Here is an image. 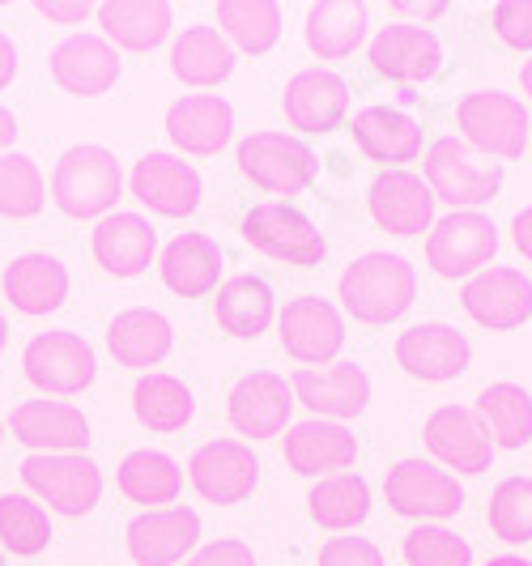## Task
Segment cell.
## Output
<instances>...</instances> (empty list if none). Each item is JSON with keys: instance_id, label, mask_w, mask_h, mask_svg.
Here are the masks:
<instances>
[{"instance_id": "6da1fadb", "label": "cell", "mask_w": 532, "mask_h": 566, "mask_svg": "<svg viewBox=\"0 0 532 566\" xmlns=\"http://www.w3.org/2000/svg\"><path fill=\"white\" fill-rule=\"evenodd\" d=\"M414 264L396 252H366L341 273V303L363 324H393L414 303Z\"/></svg>"}, {"instance_id": "7a4b0ae2", "label": "cell", "mask_w": 532, "mask_h": 566, "mask_svg": "<svg viewBox=\"0 0 532 566\" xmlns=\"http://www.w3.org/2000/svg\"><path fill=\"white\" fill-rule=\"evenodd\" d=\"M124 192V170L112 149L103 145H73L64 149L52 175V197L69 218H98Z\"/></svg>"}, {"instance_id": "3957f363", "label": "cell", "mask_w": 532, "mask_h": 566, "mask_svg": "<svg viewBox=\"0 0 532 566\" xmlns=\"http://www.w3.org/2000/svg\"><path fill=\"white\" fill-rule=\"evenodd\" d=\"M456 119L465 128V142L490 158H520L532 137V119L524 112V103L515 94H503V90L465 94L456 107Z\"/></svg>"}, {"instance_id": "277c9868", "label": "cell", "mask_w": 532, "mask_h": 566, "mask_svg": "<svg viewBox=\"0 0 532 566\" xmlns=\"http://www.w3.org/2000/svg\"><path fill=\"white\" fill-rule=\"evenodd\" d=\"M426 188L451 209H477L503 188V163H477L473 149L456 137H444L426 149Z\"/></svg>"}, {"instance_id": "5b68a950", "label": "cell", "mask_w": 532, "mask_h": 566, "mask_svg": "<svg viewBox=\"0 0 532 566\" xmlns=\"http://www.w3.org/2000/svg\"><path fill=\"white\" fill-rule=\"evenodd\" d=\"M243 239L252 243L255 252L285 260V264H320L328 243H324V230H315L303 209L285 205V200H260L243 213Z\"/></svg>"}, {"instance_id": "8992f818", "label": "cell", "mask_w": 532, "mask_h": 566, "mask_svg": "<svg viewBox=\"0 0 532 566\" xmlns=\"http://www.w3.org/2000/svg\"><path fill=\"white\" fill-rule=\"evenodd\" d=\"M22 482L60 515H85L103 494V473L85 452H30L22 460Z\"/></svg>"}, {"instance_id": "52a82bcc", "label": "cell", "mask_w": 532, "mask_h": 566, "mask_svg": "<svg viewBox=\"0 0 532 566\" xmlns=\"http://www.w3.org/2000/svg\"><path fill=\"white\" fill-rule=\"evenodd\" d=\"M499 252V230L477 209H451L439 218L426 239V260L439 277H469L481 273Z\"/></svg>"}, {"instance_id": "ba28073f", "label": "cell", "mask_w": 532, "mask_h": 566, "mask_svg": "<svg viewBox=\"0 0 532 566\" xmlns=\"http://www.w3.org/2000/svg\"><path fill=\"white\" fill-rule=\"evenodd\" d=\"M239 170L252 179L255 188L273 192V197H294L315 184V154L311 145L285 133H252L248 142H239Z\"/></svg>"}, {"instance_id": "9c48e42d", "label": "cell", "mask_w": 532, "mask_h": 566, "mask_svg": "<svg viewBox=\"0 0 532 566\" xmlns=\"http://www.w3.org/2000/svg\"><path fill=\"white\" fill-rule=\"evenodd\" d=\"M22 367H27V379L43 392H56V397H73L90 388L94 379V345L69 328H56V333H39V337L27 340L22 349Z\"/></svg>"}, {"instance_id": "30bf717a", "label": "cell", "mask_w": 532, "mask_h": 566, "mask_svg": "<svg viewBox=\"0 0 532 566\" xmlns=\"http://www.w3.org/2000/svg\"><path fill=\"white\" fill-rule=\"evenodd\" d=\"M384 494L393 503L396 515L409 520H448L465 507V490L448 469L430 464V460H400L388 469Z\"/></svg>"}, {"instance_id": "8fae6325", "label": "cell", "mask_w": 532, "mask_h": 566, "mask_svg": "<svg viewBox=\"0 0 532 566\" xmlns=\"http://www.w3.org/2000/svg\"><path fill=\"white\" fill-rule=\"evenodd\" d=\"M188 478H192L200 499H209V503H243L255 490L260 460L239 439H213V443L192 452Z\"/></svg>"}, {"instance_id": "7c38bea8", "label": "cell", "mask_w": 532, "mask_h": 566, "mask_svg": "<svg viewBox=\"0 0 532 566\" xmlns=\"http://www.w3.org/2000/svg\"><path fill=\"white\" fill-rule=\"evenodd\" d=\"M366 56H371V64H375L384 77L418 85V82H430V77L439 73V64H444V43L426 27H418V22H388V27L371 39Z\"/></svg>"}, {"instance_id": "4fadbf2b", "label": "cell", "mask_w": 532, "mask_h": 566, "mask_svg": "<svg viewBox=\"0 0 532 566\" xmlns=\"http://www.w3.org/2000/svg\"><path fill=\"white\" fill-rule=\"evenodd\" d=\"M366 205H371V218L388 234H421L435 227V197L414 170H379L371 179Z\"/></svg>"}, {"instance_id": "5bb4252c", "label": "cell", "mask_w": 532, "mask_h": 566, "mask_svg": "<svg viewBox=\"0 0 532 566\" xmlns=\"http://www.w3.org/2000/svg\"><path fill=\"white\" fill-rule=\"evenodd\" d=\"M460 303L481 328L507 333V328H520L532 315V282L520 269H481L469 277Z\"/></svg>"}, {"instance_id": "9a60e30c", "label": "cell", "mask_w": 532, "mask_h": 566, "mask_svg": "<svg viewBox=\"0 0 532 566\" xmlns=\"http://www.w3.org/2000/svg\"><path fill=\"white\" fill-rule=\"evenodd\" d=\"M421 434H426V448L456 473H486L490 460H494V443H490L486 426L465 405H439L426 418Z\"/></svg>"}, {"instance_id": "2e32d148", "label": "cell", "mask_w": 532, "mask_h": 566, "mask_svg": "<svg viewBox=\"0 0 532 566\" xmlns=\"http://www.w3.org/2000/svg\"><path fill=\"white\" fill-rule=\"evenodd\" d=\"M469 358H473V345L451 324H414L396 337V363L418 379H430V384L465 375Z\"/></svg>"}, {"instance_id": "e0dca14e", "label": "cell", "mask_w": 532, "mask_h": 566, "mask_svg": "<svg viewBox=\"0 0 532 566\" xmlns=\"http://www.w3.org/2000/svg\"><path fill=\"white\" fill-rule=\"evenodd\" d=\"M9 430L18 443L48 455L85 452V443H90V422L69 400H27L9 413Z\"/></svg>"}, {"instance_id": "ac0fdd59", "label": "cell", "mask_w": 532, "mask_h": 566, "mask_svg": "<svg viewBox=\"0 0 532 566\" xmlns=\"http://www.w3.org/2000/svg\"><path fill=\"white\" fill-rule=\"evenodd\" d=\"M281 345L299 363H333L345 345V324L328 298L303 294L281 312Z\"/></svg>"}, {"instance_id": "d6986e66", "label": "cell", "mask_w": 532, "mask_h": 566, "mask_svg": "<svg viewBox=\"0 0 532 566\" xmlns=\"http://www.w3.org/2000/svg\"><path fill=\"white\" fill-rule=\"evenodd\" d=\"M133 197L163 218H188L200 205V175L192 163L154 149L133 167Z\"/></svg>"}, {"instance_id": "ffe728a7", "label": "cell", "mask_w": 532, "mask_h": 566, "mask_svg": "<svg viewBox=\"0 0 532 566\" xmlns=\"http://www.w3.org/2000/svg\"><path fill=\"white\" fill-rule=\"evenodd\" d=\"M197 537L200 515L192 507H154L128 524V554L137 566H175L184 563Z\"/></svg>"}, {"instance_id": "44dd1931", "label": "cell", "mask_w": 532, "mask_h": 566, "mask_svg": "<svg viewBox=\"0 0 532 566\" xmlns=\"http://www.w3.org/2000/svg\"><path fill=\"white\" fill-rule=\"evenodd\" d=\"M290 409H294V392L290 384L273 375V370H252L243 375L234 388H230V426L239 434H252V439H273L290 422Z\"/></svg>"}, {"instance_id": "7402d4cb", "label": "cell", "mask_w": 532, "mask_h": 566, "mask_svg": "<svg viewBox=\"0 0 532 566\" xmlns=\"http://www.w3.org/2000/svg\"><path fill=\"white\" fill-rule=\"evenodd\" d=\"M281 107H285V119L294 128H303V133H328L350 112V85H345L341 73L315 64V69H303V73H294L285 82Z\"/></svg>"}, {"instance_id": "603a6c76", "label": "cell", "mask_w": 532, "mask_h": 566, "mask_svg": "<svg viewBox=\"0 0 532 566\" xmlns=\"http://www.w3.org/2000/svg\"><path fill=\"white\" fill-rule=\"evenodd\" d=\"M290 392L307 405L315 418L341 422V418H358L371 400V379L354 363H336L328 370H299L290 379Z\"/></svg>"}, {"instance_id": "cb8c5ba5", "label": "cell", "mask_w": 532, "mask_h": 566, "mask_svg": "<svg viewBox=\"0 0 532 566\" xmlns=\"http://www.w3.org/2000/svg\"><path fill=\"white\" fill-rule=\"evenodd\" d=\"M52 77L69 94H82V98L107 94L119 77V52L103 34H69L52 52Z\"/></svg>"}, {"instance_id": "d4e9b609", "label": "cell", "mask_w": 532, "mask_h": 566, "mask_svg": "<svg viewBox=\"0 0 532 566\" xmlns=\"http://www.w3.org/2000/svg\"><path fill=\"white\" fill-rule=\"evenodd\" d=\"M354 460H358V439L341 422L307 418V422L290 426V434H285V464L303 478H320V473L336 478Z\"/></svg>"}, {"instance_id": "484cf974", "label": "cell", "mask_w": 532, "mask_h": 566, "mask_svg": "<svg viewBox=\"0 0 532 566\" xmlns=\"http://www.w3.org/2000/svg\"><path fill=\"white\" fill-rule=\"evenodd\" d=\"M234 133V112L218 94H188L167 107V137L184 154H218Z\"/></svg>"}, {"instance_id": "4316f807", "label": "cell", "mask_w": 532, "mask_h": 566, "mask_svg": "<svg viewBox=\"0 0 532 566\" xmlns=\"http://www.w3.org/2000/svg\"><path fill=\"white\" fill-rule=\"evenodd\" d=\"M158 252V234L140 213H107L94 227V255L115 277H137Z\"/></svg>"}, {"instance_id": "83f0119b", "label": "cell", "mask_w": 532, "mask_h": 566, "mask_svg": "<svg viewBox=\"0 0 532 566\" xmlns=\"http://www.w3.org/2000/svg\"><path fill=\"white\" fill-rule=\"evenodd\" d=\"M4 294L22 315H48L69 298V269L56 255L30 252L4 269Z\"/></svg>"}, {"instance_id": "f1b7e54d", "label": "cell", "mask_w": 532, "mask_h": 566, "mask_svg": "<svg viewBox=\"0 0 532 566\" xmlns=\"http://www.w3.org/2000/svg\"><path fill=\"white\" fill-rule=\"evenodd\" d=\"M158 273L179 298H200L222 277V248L209 234H179L163 248Z\"/></svg>"}, {"instance_id": "f546056e", "label": "cell", "mask_w": 532, "mask_h": 566, "mask_svg": "<svg viewBox=\"0 0 532 566\" xmlns=\"http://www.w3.org/2000/svg\"><path fill=\"white\" fill-rule=\"evenodd\" d=\"M354 142L366 158L375 163H414L421 154V128L418 119L400 112V107H363L350 124Z\"/></svg>"}, {"instance_id": "4dcf8cb0", "label": "cell", "mask_w": 532, "mask_h": 566, "mask_svg": "<svg viewBox=\"0 0 532 566\" xmlns=\"http://www.w3.org/2000/svg\"><path fill=\"white\" fill-rule=\"evenodd\" d=\"M170 340H175L170 319L163 312H149V307L119 312L107 328V345H112L119 367H158L170 354Z\"/></svg>"}, {"instance_id": "1f68e13d", "label": "cell", "mask_w": 532, "mask_h": 566, "mask_svg": "<svg viewBox=\"0 0 532 566\" xmlns=\"http://www.w3.org/2000/svg\"><path fill=\"white\" fill-rule=\"evenodd\" d=\"M112 48L149 52L170 34V4L163 0H107L94 9Z\"/></svg>"}, {"instance_id": "d6a6232c", "label": "cell", "mask_w": 532, "mask_h": 566, "mask_svg": "<svg viewBox=\"0 0 532 566\" xmlns=\"http://www.w3.org/2000/svg\"><path fill=\"white\" fill-rule=\"evenodd\" d=\"M213 315L222 324V333L230 337H260L273 319V290L264 277L255 273H239V277H226L218 285V303Z\"/></svg>"}, {"instance_id": "836d02e7", "label": "cell", "mask_w": 532, "mask_h": 566, "mask_svg": "<svg viewBox=\"0 0 532 566\" xmlns=\"http://www.w3.org/2000/svg\"><path fill=\"white\" fill-rule=\"evenodd\" d=\"M234 52L213 27H188L170 48V73L184 85H218L230 77Z\"/></svg>"}, {"instance_id": "e575fe53", "label": "cell", "mask_w": 532, "mask_h": 566, "mask_svg": "<svg viewBox=\"0 0 532 566\" xmlns=\"http://www.w3.org/2000/svg\"><path fill=\"white\" fill-rule=\"evenodd\" d=\"M366 39V4L354 0H320L307 9V48L320 60L350 56Z\"/></svg>"}, {"instance_id": "d590c367", "label": "cell", "mask_w": 532, "mask_h": 566, "mask_svg": "<svg viewBox=\"0 0 532 566\" xmlns=\"http://www.w3.org/2000/svg\"><path fill=\"white\" fill-rule=\"evenodd\" d=\"M477 418L494 448H524L532 443V397L520 384H490L477 397Z\"/></svg>"}, {"instance_id": "8d00e7d4", "label": "cell", "mask_w": 532, "mask_h": 566, "mask_svg": "<svg viewBox=\"0 0 532 566\" xmlns=\"http://www.w3.org/2000/svg\"><path fill=\"white\" fill-rule=\"evenodd\" d=\"M133 409H137V418L149 430L170 434V430H184V426L192 422L197 400H192L184 379L163 375V370H149V375H140L137 388H133Z\"/></svg>"}, {"instance_id": "74e56055", "label": "cell", "mask_w": 532, "mask_h": 566, "mask_svg": "<svg viewBox=\"0 0 532 566\" xmlns=\"http://www.w3.org/2000/svg\"><path fill=\"white\" fill-rule=\"evenodd\" d=\"M179 485H184V469L167 452L137 448V452L124 455V464H119V490L133 503H145L149 511L158 507V503H175Z\"/></svg>"}, {"instance_id": "f35d334b", "label": "cell", "mask_w": 532, "mask_h": 566, "mask_svg": "<svg viewBox=\"0 0 532 566\" xmlns=\"http://www.w3.org/2000/svg\"><path fill=\"white\" fill-rule=\"evenodd\" d=\"M311 520L320 528H354L371 515V485L358 478V473H336V478H324L311 490Z\"/></svg>"}, {"instance_id": "ab89813d", "label": "cell", "mask_w": 532, "mask_h": 566, "mask_svg": "<svg viewBox=\"0 0 532 566\" xmlns=\"http://www.w3.org/2000/svg\"><path fill=\"white\" fill-rule=\"evenodd\" d=\"M218 27L243 48V52H269L281 39V9L273 0H222L218 4Z\"/></svg>"}, {"instance_id": "60d3db41", "label": "cell", "mask_w": 532, "mask_h": 566, "mask_svg": "<svg viewBox=\"0 0 532 566\" xmlns=\"http://www.w3.org/2000/svg\"><path fill=\"white\" fill-rule=\"evenodd\" d=\"M0 541L4 549L22 554V558H34L48 549L52 541V524H48V511L39 507L27 494H4L0 499Z\"/></svg>"}, {"instance_id": "b9f144b4", "label": "cell", "mask_w": 532, "mask_h": 566, "mask_svg": "<svg viewBox=\"0 0 532 566\" xmlns=\"http://www.w3.org/2000/svg\"><path fill=\"white\" fill-rule=\"evenodd\" d=\"M43 175L27 154H0V213L34 218L43 209Z\"/></svg>"}, {"instance_id": "7bdbcfd3", "label": "cell", "mask_w": 532, "mask_h": 566, "mask_svg": "<svg viewBox=\"0 0 532 566\" xmlns=\"http://www.w3.org/2000/svg\"><path fill=\"white\" fill-rule=\"evenodd\" d=\"M490 528L499 541H532V478H507L490 494Z\"/></svg>"}, {"instance_id": "ee69618b", "label": "cell", "mask_w": 532, "mask_h": 566, "mask_svg": "<svg viewBox=\"0 0 532 566\" xmlns=\"http://www.w3.org/2000/svg\"><path fill=\"white\" fill-rule=\"evenodd\" d=\"M405 563L409 566H473L469 541L456 537L444 524H418L405 537Z\"/></svg>"}, {"instance_id": "f6af8a7d", "label": "cell", "mask_w": 532, "mask_h": 566, "mask_svg": "<svg viewBox=\"0 0 532 566\" xmlns=\"http://www.w3.org/2000/svg\"><path fill=\"white\" fill-rule=\"evenodd\" d=\"M490 22H494V34L503 43L520 48V52H532V0H503V4H494Z\"/></svg>"}, {"instance_id": "bcb514c9", "label": "cell", "mask_w": 532, "mask_h": 566, "mask_svg": "<svg viewBox=\"0 0 532 566\" xmlns=\"http://www.w3.org/2000/svg\"><path fill=\"white\" fill-rule=\"evenodd\" d=\"M320 566H384V554L366 537H333L320 549Z\"/></svg>"}, {"instance_id": "7dc6e473", "label": "cell", "mask_w": 532, "mask_h": 566, "mask_svg": "<svg viewBox=\"0 0 532 566\" xmlns=\"http://www.w3.org/2000/svg\"><path fill=\"white\" fill-rule=\"evenodd\" d=\"M188 566H255V554L243 541H209Z\"/></svg>"}, {"instance_id": "c3c4849f", "label": "cell", "mask_w": 532, "mask_h": 566, "mask_svg": "<svg viewBox=\"0 0 532 566\" xmlns=\"http://www.w3.org/2000/svg\"><path fill=\"white\" fill-rule=\"evenodd\" d=\"M39 13L52 18V22H82L85 13H90V4H85V0H77V4H56V0H48V4H39Z\"/></svg>"}, {"instance_id": "681fc988", "label": "cell", "mask_w": 532, "mask_h": 566, "mask_svg": "<svg viewBox=\"0 0 532 566\" xmlns=\"http://www.w3.org/2000/svg\"><path fill=\"white\" fill-rule=\"evenodd\" d=\"M511 239H515V248L524 252V260H532V205L515 213V222H511Z\"/></svg>"}, {"instance_id": "f907efd6", "label": "cell", "mask_w": 532, "mask_h": 566, "mask_svg": "<svg viewBox=\"0 0 532 566\" xmlns=\"http://www.w3.org/2000/svg\"><path fill=\"white\" fill-rule=\"evenodd\" d=\"M13 73H18V48L9 34H0V90L13 82Z\"/></svg>"}, {"instance_id": "816d5d0a", "label": "cell", "mask_w": 532, "mask_h": 566, "mask_svg": "<svg viewBox=\"0 0 532 566\" xmlns=\"http://www.w3.org/2000/svg\"><path fill=\"white\" fill-rule=\"evenodd\" d=\"M448 4H409V0H396V13H418V18H435V13H444Z\"/></svg>"}, {"instance_id": "f5cc1de1", "label": "cell", "mask_w": 532, "mask_h": 566, "mask_svg": "<svg viewBox=\"0 0 532 566\" xmlns=\"http://www.w3.org/2000/svg\"><path fill=\"white\" fill-rule=\"evenodd\" d=\"M13 137H18V119H13V112L0 107V149H9Z\"/></svg>"}, {"instance_id": "db71d44e", "label": "cell", "mask_w": 532, "mask_h": 566, "mask_svg": "<svg viewBox=\"0 0 532 566\" xmlns=\"http://www.w3.org/2000/svg\"><path fill=\"white\" fill-rule=\"evenodd\" d=\"M486 566H532L529 558H520V554H499V558H490Z\"/></svg>"}, {"instance_id": "11a10c76", "label": "cell", "mask_w": 532, "mask_h": 566, "mask_svg": "<svg viewBox=\"0 0 532 566\" xmlns=\"http://www.w3.org/2000/svg\"><path fill=\"white\" fill-rule=\"evenodd\" d=\"M520 85H524V94L532 98V60L524 64V69H520Z\"/></svg>"}, {"instance_id": "9f6ffc18", "label": "cell", "mask_w": 532, "mask_h": 566, "mask_svg": "<svg viewBox=\"0 0 532 566\" xmlns=\"http://www.w3.org/2000/svg\"><path fill=\"white\" fill-rule=\"evenodd\" d=\"M4 337H9V324H4V315H0V349H4Z\"/></svg>"}, {"instance_id": "6f0895ef", "label": "cell", "mask_w": 532, "mask_h": 566, "mask_svg": "<svg viewBox=\"0 0 532 566\" xmlns=\"http://www.w3.org/2000/svg\"><path fill=\"white\" fill-rule=\"evenodd\" d=\"M0 566H4V558H0Z\"/></svg>"}, {"instance_id": "680465c9", "label": "cell", "mask_w": 532, "mask_h": 566, "mask_svg": "<svg viewBox=\"0 0 532 566\" xmlns=\"http://www.w3.org/2000/svg\"><path fill=\"white\" fill-rule=\"evenodd\" d=\"M529 142H532V137H529Z\"/></svg>"}]
</instances>
